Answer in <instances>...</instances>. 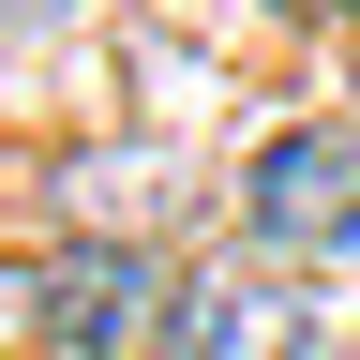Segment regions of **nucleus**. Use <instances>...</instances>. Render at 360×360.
<instances>
[{
	"mask_svg": "<svg viewBox=\"0 0 360 360\" xmlns=\"http://www.w3.org/2000/svg\"><path fill=\"white\" fill-rule=\"evenodd\" d=\"M180 360H315V300H300V270H270V255H225L180 285Z\"/></svg>",
	"mask_w": 360,
	"mask_h": 360,
	"instance_id": "7ed1b4c3",
	"label": "nucleus"
},
{
	"mask_svg": "<svg viewBox=\"0 0 360 360\" xmlns=\"http://www.w3.org/2000/svg\"><path fill=\"white\" fill-rule=\"evenodd\" d=\"M15 345H30V270L0 255V360H15Z\"/></svg>",
	"mask_w": 360,
	"mask_h": 360,
	"instance_id": "39448f33",
	"label": "nucleus"
},
{
	"mask_svg": "<svg viewBox=\"0 0 360 360\" xmlns=\"http://www.w3.org/2000/svg\"><path fill=\"white\" fill-rule=\"evenodd\" d=\"M240 240L270 270L360 255V120H285V135H270V150L240 165Z\"/></svg>",
	"mask_w": 360,
	"mask_h": 360,
	"instance_id": "f03ea898",
	"label": "nucleus"
},
{
	"mask_svg": "<svg viewBox=\"0 0 360 360\" xmlns=\"http://www.w3.org/2000/svg\"><path fill=\"white\" fill-rule=\"evenodd\" d=\"M60 210H75V240H135V255H150V225L180 210V150H150V135L60 150Z\"/></svg>",
	"mask_w": 360,
	"mask_h": 360,
	"instance_id": "20e7f679",
	"label": "nucleus"
},
{
	"mask_svg": "<svg viewBox=\"0 0 360 360\" xmlns=\"http://www.w3.org/2000/svg\"><path fill=\"white\" fill-rule=\"evenodd\" d=\"M30 345L45 360H180V270L135 240H60V270H30Z\"/></svg>",
	"mask_w": 360,
	"mask_h": 360,
	"instance_id": "f257e3e1",
	"label": "nucleus"
},
{
	"mask_svg": "<svg viewBox=\"0 0 360 360\" xmlns=\"http://www.w3.org/2000/svg\"><path fill=\"white\" fill-rule=\"evenodd\" d=\"M285 15H330V0H285Z\"/></svg>",
	"mask_w": 360,
	"mask_h": 360,
	"instance_id": "423d86ee",
	"label": "nucleus"
}]
</instances>
